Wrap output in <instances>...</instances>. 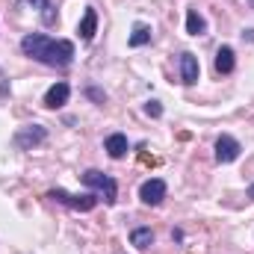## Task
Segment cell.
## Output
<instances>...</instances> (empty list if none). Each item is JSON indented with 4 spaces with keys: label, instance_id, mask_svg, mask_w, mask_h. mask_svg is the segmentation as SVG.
Returning a JSON list of instances; mask_svg holds the SVG:
<instances>
[{
    "label": "cell",
    "instance_id": "obj_1",
    "mask_svg": "<svg viewBox=\"0 0 254 254\" xmlns=\"http://www.w3.org/2000/svg\"><path fill=\"white\" fill-rule=\"evenodd\" d=\"M21 54L42 65H51V68H68L77 57L74 42L54 39V36H45V33H27L21 39Z\"/></svg>",
    "mask_w": 254,
    "mask_h": 254
},
{
    "label": "cell",
    "instance_id": "obj_2",
    "mask_svg": "<svg viewBox=\"0 0 254 254\" xmlns=\"http://www.w3.org/2000/svg\"><path fill=\"white\" fill-rule=\"evenodd\" d=\"M80 181H83L89 190L98 192L107 207H113V204L119 201V184H116L110 175H104V172H98V169H86V172L80 175Z\"/></svg>",
    "mask_w": 254,
    "mask_h": 254
},
{
    "label": "cell",
    "instance_id": "obj_3",
    "mask_svg": "<svg viewBox=\"0 0 254 254\" xmlns=\"http://www.w3.org/2000/svg\"><path fill=\"white\" fill-rule=\"evenodd\" d=\"M45 198H51V201H57V204H65V207H71V210H80V213H92L95 207H98V195H71L68 190L63 187H57V190H51Z\"/></svg>",
    "mask_w": 254,
    "mask_h": 254
},
{
    "label": "cell",
    "instance_id": "obj_4",
    "mask_svg": "<svg viewBox=\"0 0 254 254\" xmlns=\"http://www.w3.org/2000/svg\"><path fill=\"white\" fill-rule=\"evenodd\" d=\"M45 139H48V130H45L42 125H24V127L15 130L12 145H15L18 151H33V148H39Z\"/></svg>",
    "mask_w": 254,
    "mask_h": 254
},
{
    "label": "cell",
    "instance_id": "obj_5",
    "mask_svg": "<svg viewBox=\"0 0 254 254\" xmlns=\"http://www.w3.org/2000/svg\"><path fill=\"white\" fill-rule=\"evenodd\" d=\"M166 181L163 178H148L142 187H139V198H142V204H148V207H160L163 204V198H166Z\"/></svg>",
    "mask_w": 254,
    "mask_h": 254
},
{
    "label": "cell",
    "instance_id": "obj_6",
    "mask_svg": "<svg viewBox=\"0 0 254 254\" xmlns=\"http://www.w3.org/2000/svg\"><path fill=\"white\" fill-rule=\"evenodd\" d=\"M240 154H243V145H240L231 133H222V136L216 139V163L228 166V163L240 160Z\"/></svg>",
    "mask_w": 254,
    "mask_h": 254
},
{
    "label": "cell",
    "instance_id": "obj_7",
    "mask_svg": "<svg viewBox=\"0 0 254 254\" xmlns=\"http://www.w3.org/2000/svg\"><path fill=\"white\" fill-rule=\"evenodd\" d=\"M68 98H71V86L60 80V83H54L48 92H45V98H42V104L48 107V110H63L65 104H68Z\"/></svg>",
    "mask_w": 254,
    "mask_h": 254
},
{
    "label": "cell",
    "instance_id": "obj_8",
    "mask_svg": "<svg viewBox=\"0 0 254 254\" xmlns=\"http://www.w3.org/2000/svg\"><path fill=\"white\" fill-rule=\"evenodd\" d=\"M198 77H201L198 57L190 54V51H184V54H181V83H184V86H195V83H198Z\"/></svg>",
    "mask_w": 254,
    "mask_h": 254
},
{
    "label": "cell",
    "instance_id": "obj_9",
    "mask_svg": "<svg viewBox=\"0 0 254 254\" xmlns=\"http://www.w3.org/2000/svg\"><path fill=\"white\" fill-rule=\"evenodd\" d=\"M77 33H80L83 42H92V39H95V33H98V9H95V6H86L83 18H80V24H77Z\"/></svg>",
    "mask_w": 254,
    "mask_h": 254
},
{
    "label": "cell",
    "instance_id": "obj_10",
    "mask_svg": "<svg viewBox=\"0 0 254 254\" xmlns=\"http://www.w3.org/2000/svg\"><path fill=\"white\" fill-rule=\"evenodd\" d=\"M213 68H216V74H234V68H237V54H234L231 45H222V48L216 51Z\"/></svg>",
    "mask_w": 254,
    "mask_h": 254
},
{
    "label": "cell",
    "instance_id": "obj_11",
    "mask_svg": "<svg viewBox=\"0 0 254 254\" xmlns=\"http://www.w3.org/2000/svg\"><path fill=\"white\" fill-rule=\"evenodd\" d=\"M104 151H107L113 160H122V157H127V151H130V142H127L125 133H110V136L104 139Z\"/></svg>",
    "mask_w": 254,
    "mask_h": 254
},
{
    "label": "cell",
    "instance_id": "obj_12",
    "mask_svg": "<svg viewBox=\"0 0 254 254\" xmlns=\"http://www.w3.org/2000/svg\"><path fill=\"white\" fill-rule=\"evenodd\" d=\"M127 45H130V48H145V45H151V27H148V24H142V21H136V24H133V30H130Z\"/></svg>",
    "mask_w": 254,
    "mask_h": 254
},
{
    "label": "cell",
    "instance_id": "obj_13",
    "mask_svg": "<svg viewBox=\"0 0 254 254\" xmlns=\"http://www.w3.org/2000/svg\"><path fill=\"white\" fill-rule=\"evenodd\" d=\"M30 6L39 9V18H42L45 27H57V9H54L51 0H30Z\"/></svg>",
    "mask_w": 254,
    "mask_h": 254
},
{
    "label": "cell",
    "instance_id": "obj_14",
    "mask_svg": "<svg viewBox=\"0 0 254 254\" xmlns=\"http://www.w3.org/2000/svg\"><path fill=\"white\" fill-rule=\"evenodd\" d=\"M187 33L190 36H204L207 33V18L198 9H187Z\"/></svg>",
    "mask_w": 254,
    "mask_h": 254
},
{
    "label": "cell",
    "instance_id": "obj_15",
    "mask_svg": "<svg viewBox=\"0 0 254 254\" xmlns=\"http://www.w3.org/2000/svg\"><path fill=\"white\" fill-rule=\"evenodd\" d=\"M130 246H136V249H151V246H154V231H151V228H133V231H130Z\"/></svg>",
    "mask_w": 254,
    "mask_h": 254
},
{
    "label": "cell",
    "instance_id": "obj_16",
    "mask_svg": "<svg viewBox=\"0 0 254 254\" xmlns=\"http://www.w3.org/2000/svg\"><path fill=\"white\" fill-rule=\"evenodd\" d=\"M86 95H89V98H92L95 104H107V95H104V92H101L98 86H86Z\"/></svg>",
    "mask_w": 254,
    "mask_h": 254
},
{
    "label": "cell",
    "instance_id": "obj_17",
    "mask_svg": "<svg viewBox=\"0 0 254 254\" xmlns=\"http://www.w3.org/2000/svg\"><path fill=\"white\" fill-rule=\"evenodd\" d=\"M145 113H148L151 119H160V116H163V104H160V101H148V104H145Z\"/></svg>",
    "mask_w": 254,
    "mask_h": 254
},
{
    "label": "cell",
    "instance_id": "obj_18",
    "mask_svg": "<svg viewBox=\"0 0 254 254\" xmlns=\"http://www.w3.org/2000/svg\"><path fill=\"white\" fill-rule=\"evenodd\" d=\"M249 198H254V184H252V187H249Z\"/></svg>",
    "mask_w": 254,
    "mask_h": 254
}]
</instances>
